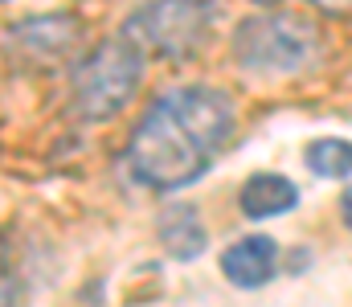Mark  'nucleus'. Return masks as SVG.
Returning a JSON list of instances; mask_svg holds the SVG:
<instances>
[{
	"label": "nucleus",
	"instance_id": "f03ea898",
	"mask_svg": "<svg viewBox=\"0 0 352 307\" xmlns=\"http://www.w3.org/2000/svg\"><path fill=\"white\" fill-rule=\"evenodd\" d=\"M320 25L299 12L250 16L234 29V58L250 74H299L320 58Z\"/></svg>",
	"mask_w": 352,
	"mask_h": 307
},
{
	"label": "nucleus",
	"instance_id": "f257e3e1",
	"mask_svg": "<svg viewBox=\"0 0 352 307\" xmlns=\"http://www.w3.org/2000/svg\"><path fill=\"white\" fill-rule=\"evenodd\" d=\"M234 135V102L213 87H176L148 102L127 144V172L156 193L201 181Z\"/></svg>",
	"mask_w": 352,
	"mask_h": 307
},
{
	"label": "nucleus",
	"instance_id": "423d86ee",
	"mask_svg": "<svg viewBox=\"0 0 352 307\" xmlns=\"http://www.w3.org/2000/svg\"><path fill=\"white\" fill-rule=\"evenodd\" d=\"M12 41L21 45L25 58H66L78 45V21L62 16V12L29 16L12 29Z\"/></svg>",
	"mask_w": 352,
	"mask_h": 307
},
{
	"label": "nucleus",
	"instance_id": "9d476101",
	"mask_svg": "<svg viewBox=\"0 0 352 307\" xmlns=\"http://www.w3.org/2000/svg\"><path fill=\"white\" fill-rule=\"evenodd\" d=\"M0 307H16V279H12V266H8L4 238H0Z\"/></svg>",
	"mask_w": 352,
	"mask_h": 307
},
{
	"label": "nucleus",
	"instance_id": "1a4fd4ad",
	"mask_svg": "<svg viewBox=\"0 0 352 307\" xmlns=\"http://www.w3.org/2000/svg\"><path fill=\"white\" fill-rule=\"evenodd\" d=\"M307 168L324 181H344L352 177V139H336V135H324V139H311L307 152H303Z\"/></svg>",
	"mask_w": 352,
	"mask_h": 307
},
{
	"label": "nucleus",
	"instance_id": "0eeeda50",
	"mask_svg": "<svg viewBox=\"0 0 352 307\" xmlns=\"http://www.w3.org/2000/svg\"><path fill=\"white\" fill-rule=\"evenodd\" d=\"M238 205H242V213H246V217L266 221V217L291 213V209L299 205V189H295L287 177H278V172H258V177H250V181L242 185Z\"/></svg>",
	"mask_w": 352,
	"mask_h": 307
},
{
	"label": "nucleus",
	"instance_id": "ddd939ff",
	"mask_svg": "<svg viewBox=\"0 0 352 307\" xmlns=\"http://www.w3.org/2000/svg\"><path fill=\"white\" fill-rule=\"evenodd\" d=\"M254 4H278V0H254Z\"/></svg>",
	"mask_w": 352,
	"mask_h": 307
},
{
	"label": "nucleus",
	"instance_id": "f8f14e48",
	"mask_svg": "<svg viewBox=\"0 0 352 307\" xmlns=\"http://www.w3.org/2000/svg\"><path fill=\"white\" fill-rule=\"evenodd\" d=\"M340 217H344V225L352 229V185L344 189V197H340Z\"/></svg>",
	"mask_w": 352,
	"mask_h": 307
},
{
	"label": "nucleus",
	"instance_id": "9b49d317",
	"mask_svg": "<svg viewBox=\"0 0 352 307\" xmlns=\"http://www.w3.org/2000/svg\"><path fill=\"white\" fill-rule=\"evenodd\" d=\"M311 4H320L332 16H352V0H311Z\"/></svg>",
	"mask_w": 352,
	"mask_h": 307
},
{
	"label": "nucleus",
	"instance_id": "7ed1b4c3",
	"mask_svg": "<svg viewBox=\"0 0 352 307\" xmlns=\"http://www.w3.org/2000/svg\"><path fill=\"white\" fill-rule=\"evenodd\" d=\"M217 21L213 0H148L127 16L123 37L140 54H160V58H192Z\"/></svg>",
	"mask_w": 352,
	"mask_h": 307
},
{
	"label": "nucleus",
	"instance_id": "39448f33",
	"mask_svg": "<svg viewBox=\"0 0 352 307\" xmlns=\"http://www.w3.org/2000/svg\"><path fill=\"white\" fill-rule=\"evenodd\" d=\"M274 271H278V246L266 234H250L221 254V275L242 291H254V287L270 283Z\"/></svg>",
	"mask_w": 352,
	"mask_h": 307
},
{
	"label": "nucleus",
	"instance_id": "6e6552de",
	"mask_svg": "<svg viewBox=\"0 0 352 307\" xmlns=\"http://www.w3.org/2000/svg\"><path fill=\"white\" fill-rule=\"evenodd\" d=\"M160 242H164V250L176 262L197 258L205 250V242H209V234L201 225V213L192 205H168L164 217H160Z\"/></svg>",
	"mask_w": 352,
	"mask_h": 307
},
{
	"label": "nucleus",
	"instance_id": "20e7f679",
	"mask_svg": "<svg viewBox=\"0 0 352 307\" xmlns=\"http://www.w3.org/2000/svg\"><path fill=\"white\" fill-rule=\"evenodd\" d=\"M144 78V54L127 41H102L90 58L74 66V111L82 119H111L123 111Z\"/></svg>",
	"mask_w": 352,
	"mask_h": 307
}]
</instances>
